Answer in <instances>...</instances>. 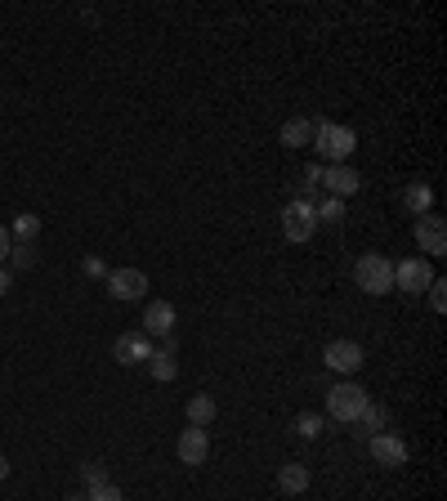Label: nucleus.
Returning <instances> with one entry per match:
<instances>
[{
  "label": "nucleus",
  "instance_id": "13",
  "mask_svg": "<svg viewBox=\"0 0 447 501\" xmlns=\"http://www.w3.org/2000/svg\"><path fill=\"white\" fill-rule=\"evenodd\" d=\"M175 305L170 300H153V305H148L143 309V327H148V336H170L175 331Z\"/></svg>",
  "mask_w": 447,
  "mask_h": 501
},
{
  "label": "nucleus",
  "instance_id": "23",
  "mask_svg": "<svg viewBox=\"0 0 447 501\" xmlns=\"http://www.w3.org/2000/svg\"><path fill=\"white\" fill-rule=\"evenodd\" d=\"M295 435H305V439H318V435H322V416L305 412L300 421H295Z\"/></svg>",
  "mask_w": 447,
  "mask_h": 501
},
{
  "label": "nucleus",
  "instance_id": "17",
  "mask_svg": "<svg viewBox=\"0 0 447 501\" xmlns=\"http://www.w3.org/2000/svg\"><path fill=\"white\" fill-rule=\"evenodd\" d=\"M353 425H358V435H362V439H371V435H385V425H390V407L367 403V412H362Z\"/></svg>",
  "mask_w": 447,
  "mask_h": 501
},
{
  "label": "nucleus",
  "instance_id": "9",
  "mask_svg": "<svg viewBox=\"0 0 447 501\" xmlns=\"http://www.w3.org/2000/svg\"><path fill=\"white\" fill-rule=\"evenodd\" d=\"M148 353H153V340H148V331H121L117 345H112V358H117L121 368L148 363Z\"/></svg>",
  "mask_w": 447,
  "mask_h": 501
},
{
  "label": "nucleus",
  "instance_id": "24",
  "mask_svg": "<svg viewBox=\"0 0 447 501\" xmlns=\"http://www.w3.org/2000/svg\"><path fill=\"white\" fill-rule=\"evenodd\" d=\"M81 479H86V488L108 483V466H103V461H86V466H81Z\"/></svg>",
  "mask_w": 447,
  "mask_h": 501
},
{
  "label": "nucleus",
  "instance_id": "3",
  "mask_svg": "<svg viewBox=\"0 0 447 501\" xmlns=\"http://www.w3.org/2000/svg\"><path fill=\"white\" fill-rule=\"evenodd\" d=\"M353 282L362 286L367 296H385V292H394V264L385 260V255H358V264H353Z\"/></svg>",
  "mask_w": 447,
  "mask_h": 501
},
{
  "label": "nucleus",
  "instance_id": "14",
  "mask_svg": "<svg viewBox=\"0 0 447 501\" xmlns=\"http://www.w3.org/2000/svg\"><path fill=\"white\" fill-rule=\"evenodd\" d=\"M277 488H282L286 497H300V492L309 488V466H300V461H286V466L277 470Z\"/></svg>",
  "mask_w": 447,
  "mask_h": 501
},
{
  "label": "nucleus",
  "instance_id": "8",
  "mask_svg": "<svg viewBox=\"0 0 447 501\" xmlns=\"http://www.w3.org/2000/svg\"><path fill=\"white\" fill-rule=\"evenodd\" d=\"M322 358H327V368H331V372H340V376H353V372L367 363L358 340H331V345L322 349Z\"/></svg>",
  "mask_w": 447,
  "mask_h": 501
},
{
  "label": "nucleus",
  "instance_id": "28",
  "mask_svg": "<svg viewBox=\"0 0 447 501\" xmlns=\"http://www.w3.org/2000/svg\"><path fill=\"white\" fill-rule=\"evenodd\" d=\"M10 247H14V238H10V229H5V224H0V264L10 260Z\"/></svg>",
  "mask_w": 447,
  "mask_h": 501
},
{
  "label": "nucleus",
  "instance_id": "27",
  "mask_svg": "<svg viewBox=\"0 0 447 501\" xmlns=\"http://www.w3.org/2000/svg\"><path fill=\"white\" fill-rule=\"evenodd\" d=\"M81 269H86L90 277H108V264H103L99 255H86V264H81Z\"/></svg>",
  "mask_w": 447,
  "mask_h": 501
},
{
  "label": "nucleus",
  "instance_id": "20",
  "mask_svg": "<svg viewBox=\"0 0 447 501\" xmlns=\"http://www.w3.org/2000/svg\"><path fill=\"white\" fill-rule=\"evenodd\" d=\"M10 238H14V242H36V238H41V215H19L14 229H10Z\"/></svg>",
  "mask_w": 447,
  "mask_h": 501
},
{
  "label": "nucleus",
  "instance_id": "22",
  "mask_svg": "<svg viewBox=\"0 0 447 501\" xmlns=\"http://www.w3.org/2000/svg\"><path fill=\"white\" fill-rule=\"evenodd\" d=\"M10 264L14 269H32L36 264V242H14L10 247Z\"/></svg>",
  "mask_w": 447,
  "mask_h": 501
},
{
  "label": "nucleus",
  "instance_id": "25",
  "mask_svg": "<svg viewBox=\"0 0 447 501\" xmlns=\"http://www.w3.org/2000/svg\"><path fill=\"white\" fill-rule=\"evenodd\" d=\"M86 501H121V488L108 479V483H95L90 492H86Z\"/></svg>",
  "mask_w": 447,
  "mask_h": 501
},
{
  "label": "nucleus",
  "instance_id": "19",
  "mask_svg": "<svg viewBox=\"0 0 447 501\" xmlns=\"http://www.w3.org/2000/svg\"><path fill=\"white\" fill-rule=\"evenodd\" d=\"M215 412H219V407H215L210 394H193V399H188V425H201V429H206V425L215 421Z\"/></svg>",
  "mask_w": 447,
  "mask_h": 501
},
{
  "label": "nucleus",
  "instance_id": "11",
  "mask_svg": "<svg viewBox=\"0 0 447 501\" xmlns=\"http://www.w3.org/2000/svg\"><path fill=\"white\" fill-rule=\"evenodd\" d=\"M367 448H371V457H376L385 470L407 466V444H403L398 435H371V439H367Z\"/></svg>",
  "mask_w": 447,
  "mask_h": 501
},
{
  "label": "nucleus",
  "instance_id": "15",
  "mask_svg": "<svg viewBox=\"0 0 447 501\" xmlns=\"http://www.w3.org/2000/svg\"><path fill=\"white\" fill-rule=\"evenodd\" d=\"M286 148H305V143H314V121L309 117H291L282 121V134H277Z\"/></svg>",
  "mask_w": 447,
  "mask_h": 501
},
{
  "label": "nucleus",
  "instance_id": "12",
  "mask_svg": "<svg viewBox=\"0 0 447 501\" xmlns=\"http://www.w3.org/2000/svg\"><path fill=\"white\" fill-rule=\"evenodd\" d=\"M322 184L331 188V197H340V201H345V197H353V193L362 188V175L345 162V166H327V171H322Z\"/></svg>",
  "mask_w": 447,
  "mask_h": 501
},
{
  "label": "nucleus",
  "instance_id": "1",
  "mask_svg": "<svg viewBox=\"0 0 447 501\" xmlns=\"http://www.w3.org/2000/svg\"><path fill=\"white\" fill-rule=\"evenodd\" d=\"M358 148V134L349 125H336V121H314V153L327 157L331 166H345Z\"/></svg>",
  "mask_w": 447,
  "mask_h": 501
},
{
  "label": "nucleus",
  "instance_id": "5",
  "mask_svg": "<svg viewBox=\"0 0 447 501\" xmlns=\"http://www.w3.org/2000/svg\"><path fill=\"white\" fill-rule=\"evenodd\" d=\"M429 282H434V273H429V260H425V255H407V260L394 264V286H398V292L420 296Z\"/></svg>",
  "mask_w": 447,
  "mask_h": 501
},
{
  "label": "nucleus",
  "instance_id": "2",
  "mask_svg": "<svg viewBox=\"0 0 447 501\" xmlns=\"http://www.w3.org/2000/svg\"><path fill=\"white\" fill-rule=\"evenodd\" d=\"M367 403H371V394H367L358 381H349V376L327 390V416H336V421H345V425H353V421L367 412Z\"/></svg>",
  "mask_w": 447,
  "mask_h": 501
},
{
  "label": "nucleus",
  "instance_id": "16",
  "mask_svg": "<svg viewBox=\"0 0 447 501\" xmlns=\"http://www.w3.org/2000/svg\"><path fill=\"white\" fill-rule=\"evenodd\" d=\"M403 206H407L412 215H429V210H434V188L420 184V179H412V184L403 188Z\"/></svg>",
  "mask_w": 447,
  "mask_h": 501
},
{
  "label": "nucleus",
  "instance_id": "4",
  "mask_svg": "<svg viewBox=\"0 0 447 501\" xmlns=\"http://www.w3.org/2000/svg\"><path fill=\"white\" fill-rule=\"evenodd\" d=\"M318 233V215H314V201L295 197L286 210H282V238L286 242H309Z\"/></svg>",
  "mask_w": 447,
  "mask_h": 501
},
{
  "label": "nucleus",
  "instance_id": "7",
  "mask_svg": "<svg viewBox=\"0 0 447 501\" xmlns=\"http://www.w3.org/2000/svg\"><path fill=\"white\" fill-rule=\"evenodd\" d=\"M416 247L425 255H447V224H443V215H416Z\"/></svg>",
  "mask_w": 447,
  "mask_h": 501
},
{
  "label": "nucleus",
  "instance_id": "18",
  "mask_svg": "<svg viewBox=\"0 0 447 501\" xmlns=\"http://www.w3.org/2000/svg\"><path fill=\"white\" fill-rule=\"evenodd\" d=\"M148 372H153V381H175L179 376V363H175V353L170 349H153V353H148Z\"/></svg>",
  "mask_w": 447,
  "mask_h": 501
},
{
  "label": "nucleus",
  "instance_id": "21",
  "mask_svg": "<svg viewBox=\"0 0 447 501\" xmlns=\"http://www.w3.org/2000/svg\"><path fill=\"white\" fill-rule=\"evenodd\" d=\"M314 215H318V224H340L345 220V201L340 197H327L322 206H314Z\"/></svg>",
  "mask_w": 447,
  "mask_h": 501
},
{
  "label": "nucleus",
  "instance_id": "10",
  "mask_svg": "<svg viewBox=\"0 0 447 501\" xmlns=\"http://www.w3.org/2000/svg\"><path fill=\"white\" fill-rule=\"evenodd\" d=\"M175 457L184 461V466H206V457H210V435L201 425H188L184 435H179V444H175Z\"/></svg>",
  "mask_w": 447,
  "mask_h": 501
},
{
  "label": "nucleus",
  "instance_id": "29",
  "mask_svg": "<svg viewBox=\"0 0 447 501\" xmlns=\"http://www.w3.org/2000/svg\"><path fill=\"white\" fill-rule=\"evenodd\" d=\"M0 296H10V273L0 269Z\"/></svg>",
  "mask_w": 447,
  "mask_h": 501
},
{
  "label": "nucleus",
  "instance_id": "30",
  "mask_svg": "<svg viewBox=\"0 0 447 501\" xmlns=\"http://www.w3.org/2000/svg\"><path fill=\"white\" fill-rule=\"evenodd\" d=\"M5 474H10V457H5V452H0V479H5Z\"/></svg>",
  "mask_w": 447,
  "mask_h": 501
},
{
  "label": "nucleus",
  "instance_id": "26",
  "mask_svg": "<svg viewBox=\"0 0 447 501\" xmlns=\"http://www.w3.org/2000/svg\"><path fill=\"white\" fill-rule=\"evenodd\" d=\"M443 286H447V282H438V277L425 286V292H429V309H434V314H443V309H447V292H443Z\"/></svg>",
  "mask_w": 447,
  "mask_h": 501
},
{
  "label": "nucleus",
  "instance_id": "6",
  "mask_svg": "<svg viewBox=\"0 0 447 501\" xmlns=\"http://www.w3.org/2000/svg\"><path fill=\"white\" fill-rule=\"evenodd\" d=\"M108 296L112 300H143L148 296V273L143 269H112L108 273Z\"/></svg>",
  "mask_w": 447,
  "mask_h": 501
}]
</instances>
